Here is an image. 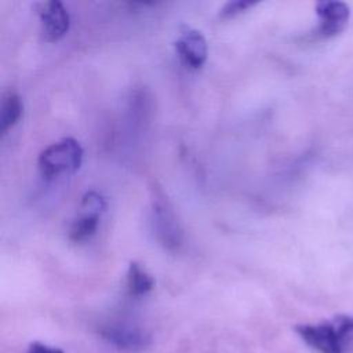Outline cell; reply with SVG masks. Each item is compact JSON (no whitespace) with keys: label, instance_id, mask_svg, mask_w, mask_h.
Segmentation results:
<instances>
[{"label":"cell","instance_id":"obj_1","mask_svg":"<svg viewBox=\"0 0 353 353\" xmlns=\"http://www.w3.org/2000/svg\"><path fill=\"white\" fill-rule=\"evenodd\" d=\"M295 331L319 353H345L353 339V316L338 314L316 324H298Z\"/></svg>","mask_w":353,"mask_h":353},{"label":"cell","instance_id":"obj_2","mask_svg":"<svg viewBox=\"0 0 353 353\" xmlns=\"http://www.w3.org/2000/svg\"><path fill=\"white\" fill-rule=\"evenodd\" d=\"M83 148L76 139L63 138L41 150L37 167L46 179H52L77 171L83 163Z\"/></svg>","mask_w":353,"mask_h":353},{"label":"cell","instance_id":"obj_3","mask_svg":"<svg viewBox=\"0 0 353 353\" xmlns=\"http://www.w3.org/2000/svg\"><path fill=\"white\" fill-rule=\"evenodd\" d=\"M152 223L157 240L168 250H175L182 241V230L172 208L161 193L152 199Z\"/></svg>","mask_w":353,"mask_h":353},{"label":"cell","instance_id":"obj_4","mask_svg":"<svg viewBox=\"0 0 353 353\" xmlns=\"http://www.w3.org/2000/svg\"><path fill=\"white\" fill-rule=\"evenodd\" d=\"M105 207V199L98 192H87L81 199L79 215L70 225L69 239L74 243H80L90 239L98 228L99 216L103 212Z\"/></svg>","mask_w":353,"mask_h":353},{"label":"cell","instance_id":"obj_5","mask_svg":"<svg viewBox=\"0 0 353 353\" xmlns=\"http://www.w3.org/2000/svg\"><path fill=\"white\" fill-rule=\"evenodd\" d=\"M46 41H58L69 30V14L61 1H41L34 6Z\"/></svg>","mask_w":353,"mask_h":353},{"label":"cell","instance_id":"obj_6","mask_svg":"<svg viewBox=\"0 0 353 353\" xmlns=\"http://www.w3.org/2000/svg\"><path fill=\"white\" fill-rule=\"evenodd\" d=\"M175 51L181 62L189 69H200L205 63L208 54L204 36L186 25L181 28L175 40Z\"/></svg>","mask_w":353,"mask_h":353},{"label":"cell","instance_id":"obj_7","mask_svg":"<svg viewBox=\"0 0 353 353\" xmlns=\"http://www.w3.org/2000/svg\"><path fill=\"white\" fill-rule=\"evenodd\" d=\"M316 12L320 18L319 33L324 37L341 33L350 17V8L343 1H319Z\"/></svg>","mask_w":353,"mask_h":353},{"label":"cell","instance_id":"obj_8","mask_svg":"<svg viewBox=\"0 0 353 353\" xmlns=\"http://www.w3.org/2000/svg\"><path fill=\"white\" fill-rule=\"evenodd\" d=\"M23 110L22 101L15 92H6L1 98L0 103V131L4 134L8 128H11L21 117Z\"/></svg>","mask_w":353,"mask_h":353},{"label":"cell","instance_id":"obj_9","mask_svg":"<svg viewBox=\"0 0 353 353\" xmlns=\"http://www.w3.org/2000/svg\"><path fill=\"white\" fill-rule=\"evenodd\" d=\"M153 279L152 276L141 268L139 263L131 262L127 270V290L131 295L139 296L148 294L153 288Z\"/></svg>","mask_w":353,"mask_h":353},{"label":"cell","instance_id":"obj_10","mask_svg":"<svg viewBox=\"0 0 353 353\" xmlns=\"http://www.w3.org/2000/svg\"><path fill=\"white\" fill-rule=\"evenodd\" d=\"M105 335L119 346H137L142 342V335L127 327H113L108 330Z\"/></svg>","mask_w":353,"mask_h":353},{"label":"cell","instance_id":"obj_11","mask_svg":"<svg viewBox=\"0 0 353 353\" xmlns=\"http://www.w3.org/2000/svg\"><path fill=\"white\" fill-rule=\"evenodd\" d=\"M255 3L254 1H245V0H234V1H228L219 11L221 18H230L234 17L247 8L252 7Z\"/></svg>","mask_w":353,"mask_h":353},{"label":"cell","instance_id":"obj_12","mask_svg":"<svg viewBox=\"0 0 353 353\" xmlns=\"http://www.w3.org/2000/svg\"><path fill=\"white\" fill-rule=\"evenodd\" d=\"M26 353H63V350L43 342H33L29 345Z\"/></svg>","mask_w":353,"mask_h":353}]
</instances>
